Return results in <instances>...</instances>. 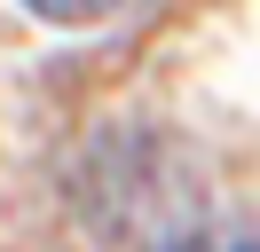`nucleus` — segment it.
I'll list each match as a JSON object with an SVG mask.
<instances>
[{"instance_id": "1", "label": "nucleus", "mask_w": 260, "mask_h": 252, "mask_svg": "<svg viewBox=\"0 0 260 252\" xmlns=\"http://www.w3.org/2000/svg\"><path fill=\"white\" fill-rule=\"evenodd\" d=\"M166 252H260V229H181Z\"/></svg>"}, {"instance_id": "2", "label": "nucleus", "mask_w": 260, "mask_h": 252, "mask_svg": "<svg viewBox=\"0 0 260 252\" xmlns=\"http://www.w3.org/2000/svg\"><path fill=\"white\" fill-rule=\"evenodd\" d=\"M24 8H32L40 24H103L118 0H24Z\"/></svg>"}]
</instances>
